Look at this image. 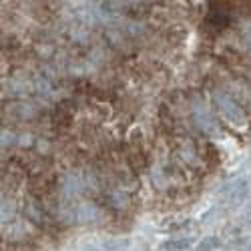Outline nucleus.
<instances>
[{
	"instance_id": "1",
	"label": "nucleus",
	"mask_w": 251,
	"mask_h": 251,
	"mask_svg": "<svg viewBox=\"0 0 251 251\" xmlns=\"http://www.w3.org/2000/svg\"><path fill=\"white\" fill-rule=\"evenodd\" d=\"M213 100H215V104L219 107V111L223 113V115H227V119H231V121H235V123H241L243 121V111H241V107L239 104L229 97V95H225V93H221V91H215L213 93Z\"/></svg>"
},
{
	"instance_id": "2",
	"label": "nucleus",
	"mask_w": 251,
	"mask_h": 251,
	"mask_svg": "<svg viewBox=\"0 0 251 251\" xmlns=\"http://www.w3.org/2000/svg\"><path fill=\"white\" fill-rule=\"evenodd\" d=\"M71 117H73V102H69V100L58 102L56 111H54V119H52L56 127H67L71 123Z\"/></svg>"
},
{
	"instance_id": "3",
	"label": "nucleus",
	"mask_w": 251,
	"mask_h": 251,
	"mask_svg": "<svg viewBox=\"0 0 251 251\" xmlns=\"http://www.w3.org/2000/svg\"><path fill=\"white\" fill-rule=\"evenodd\" d=\"M78 217H80V221H95L97 219V209L93 205H82L78 209Z\"/></svg>"
}]
</instances>
